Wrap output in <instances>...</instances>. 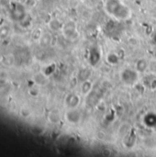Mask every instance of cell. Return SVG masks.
I'll return each instance as SVG.
<instances>
[{
	"label": "cell",
	"instance_id": "6da1fadb",
	"mask_svg": "<svg viewBox=\"0 0 156 157\" xmlns=\"http://www.w3.org/2000/svg\"><path fill=\"white\" fill-rule=\"evenodd\" d=\"M105 9L110 16L117 19H128L131 17V10L120 0H107Z\"/></svg>",
	"mask_w": 156,
	"mask_h": 157
}]
</instances>
